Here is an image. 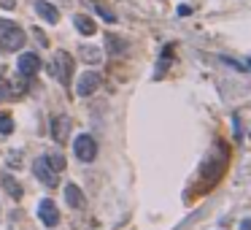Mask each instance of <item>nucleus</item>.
<instances>
[{
    "label": "nucleus",
    "mask_w": 251,
    "mask_h": 230,
    "mask_svg": "<svg viewBox=\"0 0 251 230\" xmlns=\"http://www.w3.org/2000/svg\"><path fill=\"white\" fill-rule=\"evenodd\" d=\"M219 146H222V141H216V146H213V152L205 157V163L200 166V182L205 184L203 189H211L213 184L222 179V173H224V154H219Z\"/></svg>",
    "instance_id": "obj_1"
},
{
    "label": "nucleus",
    "mask_w": 251,
    "mask_h": 230,
    "mask_svg": "<svg viewBox=\"0 0 251 230\" xmlns=\"http://www.w3.org/2000/svg\"><path fill=\"white\" fill-rule=\"evenodd\" d=\"M49 73L57 79L59 84H70V73H73V57L68 52H54L52 63H49Z\"/></svg>",
    "instance_id": "obj_2"
},
{
    "label": "nucleus",
    "mask_w": 251,
    "mask_h": 230,
    "mask_svg": "<svg viewBox=\"0 0 251 230\" xmlns=\"http://www.w3.org/2000/svg\"><path fill=\"white\" fill-rule=\"evenodd\" d=\"M33 173H35V179H38L41 184H46V187H57V184H59V171H54V168H52V163H49L46 154L33 163Z\"/></svg>",
    "instance_id": "obj_3"
},
{
    "label": "nucleus",
    "mask_w": 251,
    "mask_h": 230,
    "mask_svg": "<svg viewBox=\"0 0 251 230\" xmlns=\"http://www.w3.org/2000/svg\"><path fill=\"white\" fill-rule=\"evenodd\" d=\"M73 152H76V157L81 160V163H92V160L97 157V141H95L89 133H81V136H76V141H73Z\"/></svg>",
    "instance_id": "obj_4"
},
{
    "label": "nucleus",
    "mask_w": 251,
    "mask_h": 230,
    "mask_svg": "<svg viewBox=\"0 0 251 230\" xmlns=\"http://www.w3.org/2000/svg\"><path fill=\"white\" fill-rule=\"evenodd\" d=\"M24 30L19 27V24H11V27H6L3 33H0V49H6V52H19V49L24 46Z\"/></svg>",
    "instance_id": "obj_5"
},
{
    "label": "nucleus",
    "mask_w": 251,
    "mask_h": 230,
    "mask_svg": "<svg viewBox=\"0 0 251 230\" xmlns=\"http://www.w3.org/2000/svg\"><path fill=\"white\" fill-rule=\"evenodd\" d=\"M100 82H103V76H100L97 71H87L78 76V84H76V92L81 95V98H89L92 92H97Z\"/></svg>",
    "instance_id": "obj_6"
},
{
    "label": "nucleus",
    "mask_w": 251,
    "mask_h": 230,
    "mask_svg": "<svg viewBox=\"0 0 251 230\" xmlns=\"http://www.w3.org/2000/svg\"><path fill=\"white\" fill-rule=\"evenodd\" d=\"M17 68H19V73L22 76H35V73L41 71V57L35 52H22L19 54V60H17Z\"/></svg>",
    "instance_id": "obj_7"
},
{
    "label": "nucleus",
    "mask_w": 251,
    "mask_h": 230,
    "mask_svg": "<svg viewBox=\"0 0 251 230\" xmlns=\"http://www.w3.org/2000/svg\"><path fill=\"white\" fill-rule=\"evenodd\" d=\"M38 217H41V222L46 225V228H57L59 225V211H57V206H54L52 201L38 203Z\"/></svg>",
    "instance_id": "obj_8"
},
{
    "label": "nucleus",
    "mask_w": 251,
    "mask_h": 230,
    "mask_svg": "<svg viewBox=\"0 0 251 230\" xmlns=\"http://www.w3.org/2000/svg\"><path fill=\"white\" fill-rule=\"evenodd\" d=\"M65 203H68L70 209H84L87 206V198H84V192H81V187L78 184H65Z\"/></svg>",
    "instance_id": "obj_9"
},
{
    "label": "nucleus",
    "mask_w": 251,
    "mask_h": 230,
    "mask_svg": "<svg viewBox=\"0 0 251 230\" xmlns=\"http://www.w3.org/2000/svg\"><path fill=\"white\" fill-rule=\"evenodd\" d=\"M68 136H70V119L68 117H57L52 122V138H54V144H65V141H68Z\"/></svg>",
    "instance_id": "obj_10"
},
{
    "label": "nucleus",
    "mask_w": 251,
    "mask_h": 230,
    "mask_svg": "<svg viewBox=\"0 0 251 230\" xmlns=\"http://www.w3.org/2000/svg\"><path fill=\"white\" fill-rule=\"evenodd\" d=\"M35 11H38V17H41L43 22H49V24L59 22V11L52 6V3H46V0H38V3H35Z\"/></svg>",
    "instance_id": "obj_11"
},
{
    "label": "nucleus",
    "mask_w": 251,
    "mask_h": 230,
    "mask_svg": "<svg viewBox=\"0 0 251 230\" xmlns=\"http://www.w3.org/2000/svg\"><path fill=\"white\" fill-rule=\"evenodd\" d=\"M105 52L114 54V57H122V54L130 52V43L124 41V38H119V36H108L105 38Z\"/></svg>",
    "instance_id": "obj_12"
},
{
    "label": "nucleus",
    "mask_w": 251,
    "mask_h": 230,
    "mask_svg": "<svg viewBox=\"0 0 251 230\" xmlns=\"http://www.w3.org/2000/svg\"><path fill=\"white\" fill-rule=\"evenodd\" d=\"M73 24H76V30L81 33V36H95V30H97L87 14H76V17H73Z\"/></svg>",
    "instance_id": "obj_13"
},
{
    "label": "nucleus",
    "mask_w": 251,
    "mask_h": 230,
    "mask_svg": "<svg viewBox=\"0 0 251 230\" xmlns=\"http://www.w3.org/2000/svg\"><path fill=\"white\" fill-rule=\"evenodd\" d=\"M78 54H81V60H84V63H89V65L103 63V52H100L97 46H89V43H84V46L78 49Z\"/></svg>",
    "instance_id": "obj_14"
},
{
    "label": "nucleus",
    "mask_w": 251,
    "mask_h": 230,
    "mask_svg": "<svg viewBox=\"0 0 251 230\" xmlns=\"http://www.w3.org/2000/svg\"><path fill=\"white\" fill-rule=\"evenodd\" d=\"M3 189H6L8 195H11L14 201H19V198H22V195H24V192H22V187H19V184L14 182L11 176H3Z\"/></svg>",
    "instance_id": "obj_15"
},
{
    "label": "nucleus",
    "mask_w": 251,
    "mask_h": 230,
    "mask_svg": "<svg viewBox=\"0 0 251 230\" xmlns=\"http://www.w3.org/2000/svg\"><path fill=\"white\" fill-rule=\"evenodd\" d=\"M92 8H95V14H97V17L103 19V22H108V24L116 22V14H114L108 6H103V3H92Z\"/></svg>",
    "instance_id": "obj_16"
},
{
    "label": "nucleus",
    "mask_w": 251,
    "mask_h": 230,
    "mask_svg": "<svg viewBox=\"0 0 251 230\" xmlns=\"http://www.w3.org/2000/svg\"><path fill=\"white\" fill-rule=\"evenodd\" d=\"M170 60H173V46H165V49H162V65H159V68H157V79L162 76L165 71H168Z\"/></svg>",
    "instance_id": "obj_17"
},
{
    "label": "nucleus",
    "mask_w": 251,
    "mask_h": 230,
    "mask_svg": "<svg viewBox=\"0 0 251 230\" xmlns=\"http://www.w3.org/2000/svg\"><path fill=\"white\" fill-rule=\"evenodd\" d=\"M46 157H49V163H52V168H54V171H59V173L65 171V157H62V154L52 152V154H46Z\"/></svg>",
    "instance_id": "obj_18"
},
{
    "label": "nucleus",
    "mask_w": 251,
    "mask_h": 230,
    "mask_svg": "<svg viewBox=\"0 0 251 230\" xmlns=\"http://www.w3.org/2000/svg\"><path fill=\"white\" fill-rule=\"evenodd\" d=\"M0 133H3V136H11L14 133V122H11L8 114H0Z\"/></svg>",
    "instance_id": "obj_19"
},
{
    "label": "nucleus",
    "mask_w": 251,
    "mask_h": 230,
    "mask_svg": "<svg viewBox=\"0 0 251 230\" xmlns=\"http://www.w3.org/2000/svg\"><path fill=\"white\" fill-rule=\"evenodd\" d=\"M11 98V84L6 79H0V101H8Z\"/></svg>",
    "instance_id": "obj_20"
},
{
    "label": "nucleus",
    "mask_w": 251,
    "mask_h": 230,
    "mask_svg": "<svg viewBox=\"0 0 251 230\" xmlns=\"http://www.w3.org/2000/svg\"><path fill=\"white\" fill-rule=\"evenodd\" d=\"M17 6V0H0V8H6V11H14Z\"/></svg>",
    "instance_id": "obj_21"
},
{
    "label": "nucleus",
    "mask_w": 251,
    "mask_h": 230,
    "mask_svg": "<svg viewBox=\"0 0 251 230\" xmlns=\"http://www.w3.org/2000/svg\"><path fill=\"white\" fill-rule=\"evenodd\" d=\"M175 14H178V17H189L192 8H189V6H178V11H175Z\"/></svg>",
    "instance_id": "obj_22"
},
{
    "label": "nucleus",
    "mask_w": 251,
    "mask_h": 230,
    "mask_svg": "<svg viewBox=\"0 0 251 230\" xmlns=\"http://www.w3.org/2000/svg\"><path fill=\"white\" fill-rule=\"evenodd\" d=\"M33 33H35V38H38V43H41V46H46V38H43L41 30H33Z\"/></svg>",
    "instance_id": "obj_23"
},
{
    "label": "nucleus",
    "mask_w": 251,
    "mask_h": 230,
    "mask_svg": "<svg viewBox=\"0 0 251 230\" xmlns=\"http://www.w3.org/2000/svg\"><path fill=\"white\" fill-rule=\"evenodd\" d=\"M11 19H0V33H3V30H6V27H11Z\"/></svg>",
    "instance_id": "obj_24"
},
{
    "label": "nucleus",
    "mask_w": 251,
    "mask_h": 230,
    "mask_svg": "<svg viewBox=\"0 0 251 230\" xmlns=\"http://www.w3.org/2000/svg\"><path fill=\"white\" fill-rule=\"evenodd\" d=\"M240 230H251V219H246V222H240Z\"/></svg>",
    "instance_id": "obj_25"
}]
</instances>
